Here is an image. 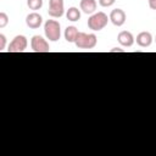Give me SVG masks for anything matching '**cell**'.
Masks as SVG:
<instances>
[{"label":"cell","instance_id":"obj_1","mask_svg":"<svg viewBox=\"0 0 156 156\" xmlns=\"http://www.w3.org/2000/svg\"><path fill=\"white\" fill-rule=\"evenodd\" d=\"M110 21V17H107V15L102 11H99V12H95L93 13L89 20H88V27L96 32V30H101L104 29L106 26H107V22Z\"/></svg>","mask_w":156,"mask_h":156},{"label":"cell","instance_id":"obj_2","mask_svg":"<svg viewBox=\"0 0 156 156\" xmlns=\"http://www.w3.org/2000/svg\"><path fill=\"white\" fill-rule=\"evenodd\" d=\"M44 33L46 39L51 41H57L61 37V26L56 20H48L44 24Z\"/></svg>","mask_w":156,"mask_h":156},{"label":"cell","instance_id":"obj_3","mask_svg":"<svg viewBox=\"0 0 156 156\" xmlns=\"http://www.w3.org/2000/svg\"><path fill=\"white\" fill-rule=\"evenodd\" d=\"M96 43H98V38L95 34L79 32L74 44L78 49H93L96 46Z\"/></svg>","mask_w":156,"mask_h":156},{"label":"cell","instance_id":"obj_4","mask_svg":"<svg viewBox=\"0 0 156 156\" xmlns=\"http://www.w3.org/2000/svg\"><path fill=\"white\" fill-rule=\"evenodd\" d=\"M30 48L34 52H49V43L41 35H33L30 40Z\"/></svg>","mask_w":156,"mask_h":156},{"label":"cell","instance_id":"obj_5","mask_svg":"<svg viewBox=\"0 0 156 156\" xmlns=\"http://www.w3.org/2000/svg\"><path fill=\"white\" fill-rule=\"evenodd\" d=\"M27 45H28V41L24 35H16L10 43L7 51L9 52H22L27 49Z\"/></svg>","mask_w":156,"mask_h":156},{"label":"cell","instance_id":"obj_6","mask_svg":"<svg viewBox=\"0 0 156 156\" xmlns=\"http://www.w3.org/2000/svg\"><path fill=\"white\" fill-rule=\"evenodd\" d=\"M49 16L54 18H60L65 13L63 7V0H49V9H48Z\"/></svg>","mask_w":156,"mask_h":156},{"label":"cell","instance_id":"obj_7","mask_svg":"<svg viewBox=\"0 0 156 156\" xmlns=\"http://www.w3.org/2000/svg\"><path fill=\"white\" fill-rule=\"evenodd\" d=\"M108 17H110V21L112 22V24L116 26V27L123 26L124 22H126V18H127L126 12L122 9H115V10H112Z\"/></svg>","mask_w":156,"mask_h":156},{"label":"cell","instance_id":"obj_8","mask_svg":"<svg viewBox=\"0 0 156 156\" xmlns=\"http://www.w3.org/2000/svg\"><path fill=\"white\" fill-rule=\"evenodd\" d=\"M41 23H43V17L38 12H35V11L28 13L27 17H26V24L29 28H32V29L39 28L41 26Z\"/></svg>","mask_w":156,"mask_h":156},{"label":"cell","instance_id":"obj_9","mask_svg":"<svg viewBox=\"0 0 156 156\" xmlns=\"http://www.w3.org/2000/svg\"><path fill=\"white\" fill-rule=\"evenodd\" d=\"M117 40H118V43H119L122 46L129 48V46H132V45L134 44L135 38L133 37V34H132L130 32H128V30H122V32L118 33Z\"/></svg>","mask_w":156,"mask_h":156},{"label":"cell","instance_id":"obj_10","mask_svg":"<svg viewBox=\"0 0 156 156\" xmlns=\"http://www.w3.org/2000/svg\"><path fill=\"white\" fill-rule=\"evenodd\" d=\"M136 44L141 48H147L151 45L152 43V35L150 32H140L138 35H136V39H135Z\"/></svg>","mask_w":156,"mask_h":156},{"label":"cell","instance_id":"obj_11","mask_svg":"<svg viewBox=\"0 0 156 156\" xmlns=\"http://www.w3.org/2000/svg\"><path fill=\"white\" fill-rule=\"evenodd\" d=\"M80 10L87 15H93L96 11V1L95 0H80Z\"/></svg>","mask_w":156,"mask_h":156},{"label":"cell","instance_id":"obj_12","mask_svg":"<svg viewBox=\"0 0 156 156\" xmlns=\"http://www.w3.org/2000/svg\"><path fill=\"white\" fill-rule=\"evenodd\" d=\"M78 34H79V32H78V29L74 26H68L65 29V39L68 43H76Z\"/></svg>","mask_w":156,"mask_h":156},{"label":"cell","instance_id":"obj_13","mask_svg":"<svg viewBox=\"0 0 156 156\" xmlns=\"http://www.w3.org/2000/svg\"><path fill=\"white\" fill-rule=\"evenodd\" d=\"M66 17H67V20L71 21V22H77V21L80 18V11H79L77 7L72 6V7H69V9L67 10Z\"/></svg>","mask_w":156,"mask_h":156},{"label":"cell","instance_id":"obj_14","mask_svg":"<svg viewBox=\"0 0 156 156\" xmlns=\"http://www.w3.org/2000/svg\"><path fill=\"white\" fill-rule=\"evenodd\" d=\"M27 6L33 11L40 10L43 6V0H27Z\"/></svg>","mask_w":156,"mask_h":156},{"label":"cell","instance_id":"obj_15","mask_svg":"<svg viewBox=\"0 0 156 156\" xmlns=\"http://www.w3.org/2000/svg\"><path fill=\"white\" fill-rule=\"evenodd\" d=\"M9 23V16L5 12H0V28L6 27Z\"/></svg>","mask_w":156,"mask_h":156},{"label":"cell","instance_id":"obj_16","mask_svg":"<svg viewBox=\"0 0 156 156\" xmlns=\"http://www.w3.org/2000/svg\"><path fill=\"white\" fill-rule=\"evenodd\" d=\"M115 2H116V0H99L100 6H102V7H110V6H112Z\"/></svg>","mask_w":156,"mask_h":156},{"label":"cell","instance_id":"obj_17","mask_svg":"<svg viewBox=\"0 0 156 156\" xmlns=\"http://www.w3.org/2000/svg\"><path fill=\"white\" fill-rule=\"evenodd\" d=\"M5 45H6V37L4 34H0V51L5 49Z\"/></svg>","mask_w":156,"mask_h":156},{"label":"cell","instance_id":"obj_18","mask_svg":"<svg viewBox=\"0 0 156 156\" xmlns=\"http://www.w3.org/2000/svg\"><path fill=\"white\" fill-rule=\"evenodd\" d=\"M149 6L151 10H156V0H149Z\"/></svg>","mask_w":156,"mask_h":156},{"label":"cell","instance_id":"obj_19","mask_svg":"<svg viewBox=\"0 0 156 156\" xmlns=\"http://www.w3.org/2000/svg\"><path fill=\"white\" fill-rule=\"evenodd\" d=\"M115 51H123V50H121L119 48H115V49H112V50H111V52H115Z\"/></svg>","mask_w":156,"mask_h":156}]
</instances>
